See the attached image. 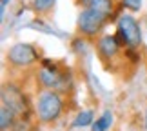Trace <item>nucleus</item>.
<instances>
[{
  "label": "nucleus",
  "mask_w": 147,
  "mask_h": 131,
  "mask_svg": "<svg viewBox=\"0 0 147 131\" xmlns=\"http://www.w3.org/2000/svg\"><path fill=\"white\" fill-rule=\"evenodd\" d=\"M15 115H16V113L13 109H9L7 106H2V107H0V128H2V131H5L9 126H13Z\"/></svg>",
  "instance_id": "nucleus-9"
},
{
  "label": "nucleus",
  "mask_w": 147,
  "mask_h": 131,
  "mask_svg": "<svg viewBox=\"0 0 147 131\" xmlns=\"http://www.w3.org/2000/svg\"><path fill=\"white\" fill-rule=\"evenodd\" d=\"M2 106H7L9 109H13L15 113H24L27 109L26 98L22 95L20 89H16L15 86H5L2 91Z\"/></svg>",
  "instance_id": "nucleus-5"
},
{
  "label": "nucleus",
  "mask_w": 147,
  "mask_h": 131,
  "mask_svg": "<svg viewBox=\"0 0 147 131\" xmlns=\"http://www.w3.org/2000/svg\"><path fill=\"white\" fill-rule=\"evenodd\" d=\"M38 78H40V84L44 88H58L64 77L58 75L56 69H47V67H42L40 73H38Z\"/></svg>",
  "instance_id": "nucleus-7"
},
{
  "label": "nucleus",
  "mask_w": 147,
  "mask_h": 131,
  "mask_svg": "<svg viewBox=\"0 0 147 131\" xmlns=\"http://www.w3.org/2000/svg\"><path fill=\"white\" fill-rule=\"evenodd\" d=\"M7 2H11V0H2V4H0V5H2V7H0V15H2V16H4V11H5V5H7Z\"/></svg>",
  "instance_id": "nucleus-15"
},
{
  "label": "nucleus",
  "mask_w": 147,
  "mask_h": 131,
  "mask_svg": "<svg viewBox=\"0 0 147 131\" xmlns=\"http://www.w3.org/2000/svg\"><path fill=\"white\" fill-rule=\"evenodd\" d=\"M111 124H113V115H111V111H105L91 126V131H107L111 128Z\"/></svg>",
  "instance_id": "nucleus-10"
},
{
  "label": "nucleus",
  "mask_w": 147,
  "mask_h": 131,
  "mask_svg": "<svg viewBox=\"0 0 147 131\" xmlns=\"http://www.w3.org/2000/svg\"><path fill=\"white\" fill-rule=\"evenodd\" d=\"M31 27H33V29H38V31H44V33H53V29H51V27H47L42 20H35V22L31 24Z\"/></svg>",
  "instance_id": "nucleus-14"
},
{
  "label": "nucleus",
  "mask_w": 147,
  "mask_h": 131,
  "mask_svg": "<svg viewBox=\"0 0 147 131\" xmlns=\"http://www.w3.org/2000/svg\"><path fill=\"white\" fill-rule=\"evenodd\" d=\"M118 42L129 48H134L142 42V31H140L138 22L129 15H122L118 18V29H116Z\"/></svg>",
  "instance_id": "nucleus-1"
},
{
  "label": "nucleus",
  "mask_w": 147,
  "mask_h": 131,
  "mask_svg": "<svg viewBox=\"0 0 147 131\" xmlns=\"http://www.w3.org/2000/svg\"><path fill=\"white\" fill-rule=\"evenodd\" d=\"M56 0H33V7L36 11H47Z\"/></svg>",
  "instance_id": "nucleus-12"
},
{
  "label": "nucleus",
  "mask_w": 147,
  "mask_h": 131,
  "mask_svg": "<svg viewBox=\"0 0 147 131\" xmlns=\"http://www.w3.org/2000/svg\"><path fill=\"white\" fill-rule=\"evenodd\" d=\"M145 129H147V117H145Z\"/></svg>",
  "instance_id": "nucleus-16"
},
{
  "label": "nucleus",
  "mask_w": 147,
  "mask_h": 131,
  "mask_svg": "<svg viewBox=\"0 0 147 131\" xmlns=\"http://www.w3.org/2000/svg\"><path fill=\"white\" fill-rule=\"evenodd\" d=\"M36 113L42 122H53L62 113V98L55 91H46L40 95L36 106Z\"/></svg>",
  "instance_id": "nucleus-2"
},
{
  "label": "nucleus",
  "mask_w": 147,
  "mask_h": 131,
  "mask_svg": "<svg viewBox=\"0 0 147 131\" xmlns=\"http://www.w3.org/2000/svg\"><path fill=\"white\" fill-rule=\"evenodd\" d=\"M38 51L29 44H15L7 53V60L13 66H29L36 62Z\"/></svg>",
  "instance_id": "nucleus-4"
},
{
  "label": "nucleus",
  "mask_w": 147,
  "mask_h": 131,
  "mask_svg": "<svg viewBox=\"0 0 147 131\" xmlns=\"http://www.w3.org/2000/svg\"><path fill=\"white\" fill-rule=\"evenodd\" d=\"M122 4L131 11H140V7H142V0H122Z\"/></svg>",
  "instance_id": "nucleus-13"
},
{
  "label": "nucleus",
  "mask_w": 147,
  "mask_h": 131,
  "mask_svg": "<svg viewBox=\"0 0 147 131\" xmlns=\"http://www.w3.org/2000/svg\"><path fill=\"white\" fill-rule=\"evenodd\" d=\"M118 49H120V42H118L116 35H104L98 40V51L104 58H113L116 56Z\"/></svg>",
  "instance_id": "nucleus-6"
},
{
  "label": "nucleus",
  "mask_w": 147,
  "mask_h": 131,
  "mask_svg": "<svg viewBox=\"0 0 147 131\" xmlns=\"http://www.w3.org/2000/svg\"><path fill=\"white\" fill-rule=\"evenodd\" d=\"M107 20V15L100 13V11H94V9H84L80 16H78V27L84 35L87 37H93L104 27Z\"/></svg>",
  "instance_id": "nucleus-3"
},
{
  "label": "nucleus",
  "mask_w": 147,
  "mask_h": 131,
  "mask_svg": "<svg viewBox=\"0 0 147 131\" xmlns=\"http://www.w3.org/2000/svg\"><path fill=\"white\" fill-rule=\"evenodd\" d=\"M84 5H87V9L100 11L107 16H111L113 13V0H80Z\"/></svg>",
  "instance_id": "nucleus-8"
},
{
  "label": "nucleus",
  "mask_w": 147,
  "mask_h": 131,
  "mask_svg": "<svg viewBox=\"0 0 147 131\" xmlns=\"http://www.w3.org/2000/svg\"><path fill=\"white\" fill-rule=\"evenodd\" d=\"M93 111L89 109H84L76 115V118L73 120V126L75 128H86V126H93Z\"/></svg>",
  "instance_id": "nucleus-11"
}]
</instances>
